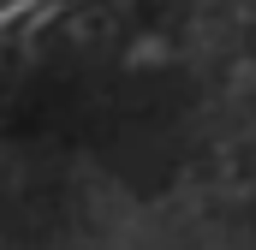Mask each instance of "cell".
<instances>
[{"mask_svg": "<svg viewBox=\"0 0 256 250\" xmlns=\"http://www.w3.org/2000/svg\"><path fill=\"white\" fill-rule=\"evenodd\" d=\"M42 0H0V30L12 24V18H24V12H36Z\"/></svg>", "mask_w": 256, "mask_h": 250, "instance_id": "6da1fadb", "label": "cell"}]
</instances>
